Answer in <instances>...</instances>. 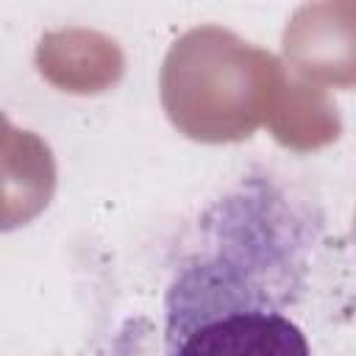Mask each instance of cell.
Returning <instances> with one entry per match:
<instances>
[{
    "label": "cell",
    "mask_w": 356,
    "mask_h": 356,
    "mask_svg": "<svg viewBox=\"0 0 356 356\" xmlns=\"http://www.w3.org/2000/svg\"><path fill=\"white\" fill-rule=\"evenodd\" d=\"M178 353H309L295 323L275 312L234 309L192 328Z\"/></svg>",
    "instance_id": "4"
},
{
    "label": "cell",
    "mask_w": 356,
    "mask_h": 356,
    "mask_svg": "<svg viewBox=\"0 0 356 356\" xmlns=\"http://www.w3.org/2000/svg\"><path fill=\"white\" fill-rule=\"evenodd\" d=\"M264 125L278 145L298 153L320 150L337 142L342 134V120L328 92L317 83L298 78L295 72H286L281 86L275 89L264 114Z\"/></svg>",
    "instance_id": "5"
},
{
    "label": "cell",
    "mask_w": 356,
    "mask_h": 356,
    "mask_svg": "<svg viewBox=\"0 0 356 356\" xmlns=\"http://www.w3.org/2000/svg\"><path fill=\"white\" fill-rule=\"evenodd\" d=\"M286 67L317 86L353 89L356 86V19L314 0L300 6L284 31Z\"/></svg>",
    "instance_id": "2"
},
{
    "label": "cell",
    "mask_w": 356,
    "mask_h": 356,
    "mask_svg": "<svg viewBox=\"0 0 356 356\" xmlns=\"http://www.w3.org/2000/svg\"><path fill=\"white\" fill-rule=\"evenodd\" d=\"M331 6H337L339 11H345L350 19H356V0H328Z\"/></svg>",
    "instance_id": "7"
},
{
    "label": "cell",
    "mask_w": 356,
    "mask_h": 356,
    "mask_svg": "<svg viewBox=\"0 0 356 356\" xmlns=\"http://www.w3.org/2000/svg\"><path fill=\"white\" fill-rule=\"evenodd\" d=\"M286 67L267 50L220 25H200L172 42L159 92L170 122L206 145L242 142L264 125V114Z\"/></svg>",
    "instance_id": "1"
},
{
    "label": "cell",
    "mask_w": 356,
    "mask_h": 356,
    "mask_svg": "<svg viewBox=\"0 0 356 356\" xmlns=\"http://www.w3.org/2000/svg\"><path fill=\"white\" fill-rule=\"evenodd\" d=\"M39 75L67 95H100L120 83L125 56L120 44L89 28L50 31L36 44Z\"/></svg>",
    "instance_id": "3"
},
{
    "label": "cell",
    "mask_w": 356,
    "mask_h": 356,
    "mask_svg": "<svg viewBox=\"0 0 356 356\" xmlns=\"http://www.w3.org/2000/svg\"><path fill=\"white\" fill-rule=\"evenodd\" d=\"M353 231H356V220H353Z\"/></svg>",
    "instance_id": "8"
},
{
    "label": "cell",
    "mask_w": 356,
    "mask_h": 356,
    "mask_svg": "<svg viewBox=\"0 0 356 356\" xmlns=\"http://www.w3.org/2000/svg\"><path fill=\"white\" fill-rule=\"evenodd\" d=\"M6 209L3 225L14 228L33 220L53 197L56 164L50 147L31 131H14L6 125Z\"/></svg>",
    "instance_id": "6"
}]
</instances>
